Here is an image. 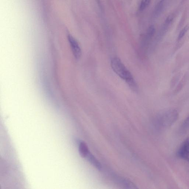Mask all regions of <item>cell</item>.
<instances>
[{
  "mask_svg": "<svg viewBox=\"0 0 189 189\" xmlns=\"http://www.w3.org/2000/svg\"><path fill=\"white\" fill-rule=\"evenodd\" d=\"M164 3L163 0H161L160 1V2L157 5L156 7L155 10V14H157L159 13L160 12L161 10H162V6H163Z\"/></svg>",
  "mask_w": 189,
  "mask_h": 189,
  "instance_id": "cell-10",
  "label": "cell"
},
{
  "mask_svg": "<svg viewBox=\"0 0 189 189\" xmlns=\"http://www.w3.org/2000/svg\"><path fill=\"white\" fill-rule=\"evenodd\" d=\"M68 38L73 56L76 60H79L82 54V51L79 44L76 39L71 35H68Z\"/></svg>",
  "mask_w": 189,
  "mask_h": 189,
  "instance_id": "cell-4",
  "label": "cell"
},
{
  "mask_svg": "<svg viewBox=\"0 0 189 189\" xmlns=\"http://www.w3.org/2000/svg\"><path fill=\"white\" fill-rule=\"evenodd\" d=\"M173 17L171 16H170L168 17L166 20V23L167 24H169L173 20Z\"/></svg>",
  "mask_w": 189,
  "mask_h": 189,
  "instance_id": "cell-12",
  "label": "cell"
},
{
  "mask_svg": "<svg viewBox=\"0 0 189 189\" xmlns=\"http://www.w3.org/2000/svg\"><path fill=\"white\" fill-rule=\"evenodd\" d=\"M177 156L179 158L189 162V137L184 141L178 149Z\"/></svg>",
  "mask_w": 189,
  "mask_h": 189,
  "instance_id": "cell-3",
  "label": "cell"
},
{
  "mask_svg": "<svg viewBox=\"0 0 189 189\" xmlns=\"http://www.w3.org/2000/svg\"><path fill=\"white\" fill-rule=\"evenodd\" d=\"M189 128V115L182 123L181 126V130L182 132L187 131Z\"/></svg>",
  "mask_w": 189,
  "mask_h": 189,
  "instance_id": "cell-8",
  "label": "cell"
},
{
  "mask_svg": "<svg viewBox=\"0 0 189 189\" xmlns=\"http://www.w3.org/2000/svg\"><path fill=\"white\" fill-rule=\"evenodd\" d=\"M151 0H142L140 3L139 7L140 11H143L149 6Z\"/></svg>",
  "mask_w": 189,
  "mask_h": 189,
  "instance_id": "cell-9",
  "label": "cell"
},
{
  "mask_svg": "<svg viewBox=\"0 0 189 189\" xmlns=\"http://www.w3.org/2000/svg\"><path fill=\"white\" fill-rule=\"evenodd\" d=\"M111 66L114 71L126 82L134 79L132 73L118 58L114 57L111 59Z\"/></svg>",
  "mask_w": 189,
  "mask_h": 189,
  "instance_id": "cell-2",
  "label": "cell"
},
{
  "mask_svg": "<svg viewBox=\"0 0 189 189\" xmlns=\"http://www.w3.org/2000/svg\"><path fill=\"white\" fill-rule=\"evenodd\" d=\"M86 158L87 159L88 161L92 165H93L98 170H101L102 167L100 162L98 161V160L90 152H89Z\"/></svg>",
  "mask_w": 189,
  "mask_h": 189,
  "instance_id": "cell-5",
  "label": "cell"
},
{
  "mask_svg": "<svg viewBox=\"0 0 189 189\" xmlns=\"http://www.w3.org/2000/svg\"><path fill=\"white\" fill-rule=\"evenodd\" d=\"M188 26H186L180 32L179 35H178V40H181L184 36L185 34L187 32L188 30Z\"/></svg>",
  "mask_w": 189,
  "mask_h": 189,
  "instance_id": "cell-11",
  "label": "cell"
},
{
  "mask_svg": "<svg viewBox=\"0 0 189 189\" xmlns=\"http://www.w3.org/2000/svg\"><path fill=\"white\" fill-rule=\"evenodd\" d=\"M178 117V114L176 110H167L156 115L154 124L157 129H165L173 125L176 122Z\"/></svg>",
  "mask_w": 189,
  "mask_h": 189,
  "instance_id": "cell-1",
  "label": "cell"
},
{
  "mask_svg": "<svg viewBox=\"0 0 189 189\" xmlns=\"http://www.w3.org/2000/svg\"><path fill=\"white\" fill-rule=\"evenodd\" d=\"M155 31L156 29L154 26L152 25L150 26L147 31L146 36H145V41L143 43V45L145 44L146 41H148L149 40L153 37L154 35Z\"/></svg>",
  "mask_w": 189,
  "mask_h": 189,
  "instance_id": "cell-7",
  "label": "cell"
},
{
  "mask_svg": "<svg viewBox=\"0 0 189 189\" xmlns=\"http://www.w3.org/2000/svg\"><path fill=\"white\" fill-rule=\"evenodd\" d=\"M79 152L80 155L83 158H86L89 151L87 144L84 142L81 141L79 144Z\"/></svg>",
  "mask_w": 189,
  "mask_h": 189,
  "instance_id": "cell-6",
  "label": "cell"
}]
</instances>
